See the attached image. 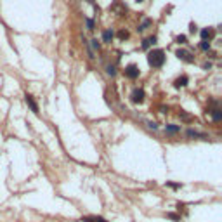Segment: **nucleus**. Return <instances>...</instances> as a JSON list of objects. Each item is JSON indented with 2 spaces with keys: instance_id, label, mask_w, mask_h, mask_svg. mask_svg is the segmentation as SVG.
<instances>
[{
  "instance_id": "1",
  "label": "nucleus",
  "mask_w": 222,
  "mask_h": 222,
  "mask_svg": "<svg viewBox=\"0 0 222 222\" xmlns=\"http://www.w3.org/2000/svg\"><path fill=\"white\" fill-rule=\"evenodd\" d=\"M148 62L151 64L153 68H160V66H163V62H165V52L160 51V49L151 51L149 54H148Z\"/></svg>"
},
{
  "instance_id": "2",
  "label": "nucleus",
  "mask_w": 222,
  "mask_h": 222,
  "mask_svg": "<svg viewBox=\"0 0 222 222\" xmlns=\"http://www.w3.org/2000/svg\"><path fill=\"white\" fill-rule=\"evenodd\" d=\"M125 75H127L129 78H132V80H134V78H137V76H139V68H137L135 64H130V66H127V68H125Z\"/></svg>"
},
{
  "instance_id": "3",
  "label": "nucleus",
  "mask_w": 222,
  "mask_h": 222,
  "mask_svg": "<svg viewBox=\"0 0 222 222\" xmlns=\"http://www.w3.org/2000/svg\"><path fill=\"white\" fill-rule=\"evenodd\" d=\"M175 56H177L179 59L186 61V62H193V61H194V57H193V56H191L187 51H181V49H179V51L175 52Z\"/></svg>"
},
{
  "instance_id": "4",
  "label": "nucleus",
  "mask_w": 222,
  "mask_h": 222,
  "mask_svg": "<svg viewBox=\"0 0 222 222\" xmlns=\"http://www.w3.org/2000/svg\"><path fill=\"white\" fill-rule=\"evenodd\" d=\"M132 101L134 102H142L144 101V90L142 89H135L132 92Z\"/></svg>"
},
{
  "instance_id": "5",
  "label": "nucleus",
  "mask_w": 222,
  "mask_h": 222,
  "mask_svg": "<svg viewBox=\"0 0 222 222\" xmlns=\"http://www.w3.org/2000/svg\"><path fill=\"white\" fill-rule=\"evenodd\" d=\"M187 82H189V78H187L186 75H182V76H179L177 80L173 82V87H177V89H179V87H186V85H187Z\"/></svg>"
},
{
  "instance_id": "6",
  "label": "nucleus",
  "mask_w": 222,
  "mask_h": 222,
  "mask_svg": "<svg viewBox=\"0 0 222 222\" xmlns=\"http://www.w3.org/2000/svg\"><path fill=\"white\" fill-rule=\"evenodd\" d=\"M26 102H28V106L31 108V111H33V113H38V106H37V102L33 101V97H31V96H28V94H26Z\"/></svg>"
},
{
  "instance_id": "7",
  "label": "nucleus",
  "mask_w": 222,
  "mask_h": 222,
  "mask_svg": "<svg viewBox=\"0 0 222 222\" xmlns=\"http://www.w3.org/2000/svg\"><path fill=\"white\" fill-rule=\"evenodd\" d=\"M187 137H201V139H208V135H207V134L196 132V130H193V129H189V130H187Z\"/></svg>"
},
{
  "instance_id": "8",
  "label": "nucleus",
  "mask_w": 222,
  "mask_h": 222,
  "mask_svg": "<svg viewBox=\"0 0 222 222\" xmlns=\"http://www.w3.org/2000/svg\"><path fill=\"white\" fill-rule=\"evenodd\" d=\"M113 37H115V33L111 30H106L104 33H102V40L106 42V43H111V40H113Z\"/></svg>"
},
{
  "instance_id": "9",
  "label": "nucleus",
  "mask_w": 222,
  "mask_h": 222,
  "mask_svg": "<svg viewBox=\"0 0 222 222\" xmlns=\"http://www.w3.org/2000/svg\"><path fill=\"white\" fill-rule=\"evenodd\" d=\"M83 222H108L102 217H97V215H90V217H83Z\"/></svg>"
},
{
  "instance_id": "10",
  "label": "nucleus",
  "mask_w": 222,
  "mask_h": 222,
  "mask_svg": "<svg viewBox=\"0 0 222 222\" xmlns=\"http://www.w3.org/2000/svg\"><path fill=\"white\" fill-rule=\"evenodd\" d=\"M153 43H156V37H149V38H146V40H142V49L151 47Z\"/></svg>"
},
{
  "instance_id": "11",
  "label": "nucleus",
  "mask_w": 222,
  "mask_h": 222,
  "mask_svg": "<svg viewBox=\"0 0 222 222\" xmlns=\"http://www.w3.org/2000/svg\"><path fill=\"white\" fill-rule=\"evenodd\" d=\"M210 113H212V118L215 121H221L222 120V111L221 110H212Z\"/></svg>"
},
{
  "instance_id": "12",
  "label": "nucleus",
  "mask_w": 222,
  "mask_h": 222,
  "mask_svg": "<svg viewBox=\"0 0 222 222\" xmlns=\"http://www.w3.org/2000/svg\"><path fill=\"white\" fill-rule=\"evenodd\" d=\"M165 129H167V132H170V134H177V132H181V127H179V125H167V127H165Z\"/></svg>"
},
{
  "instance_id": "13",
  "label": "nucleus",
  "mask_w": 222,
  "mask_h": 222,
  "mask_svg": "<svg viewBox=\"0 0 222 222\" xmlns=\"http://www.w3.org/2000/svg\"><path fill=\"white\" fill-rule=\"evenodd\" d=\"M90 45H92V49H94V51H99V49H101V42H97V38H92Z\"/></svg>"
},
{
  "instance_id": "14",
  "label": "nucleus",
  "mask_w": 222,
  "mask_h": 222,
  "mask_svg": "<svg viewBox=\"0 0 222 222\" xmlns=\"http://www.w3.org/2000/svg\"><path fill=\"white\" fill-rule=\"evenodd\" d=\"M210 37H212V30H207V28L201 30V38L203 40H207V38H210Z\"/></svg>"
},
{
  "instance_id": "15",
  "label": "nucleus",
  "mask_w": 222,
  "mask_h": 222,
  "mask_svg": "<svg viewBox=\"0 0 222 222\" xmlns=\"http://www.w3.org/2000/svg\"><path fill=\"white\" fill-rule=\"evenodd\" d=\"M106 73H108V75H110V76H115V75H116V70H115V66H106Z\"/></svg>"
},
{
  "instance_id": "16",
  "label": "nucleus",
  "mask_w": 222,
  "mask_h": 222,
  "mask_svg": "<svg viewBox=\"0 0 222 222\" xmlns=\"http://www.w3.org/2000/svg\"><path fill=\"white\" fill-rule=\"evenodd\" d=\"M200 49H201V51H208V49H210V42L203 40L201 43H200Z\"/></svg>"
},
{
  "instance_id": "17",
  "label": "nucleus",
  "mask_w": 222,
  "mask_h": 222,
  "mask_svg": "<svg viewBox=\"0 0 222 222\" xmlns=\"http://www.w3.org/2000/svg\"><path fill=\"white\" fill-rule=\"evenodd\" d=\"M118 37H120L121 40L129 38V31H127V30H120V31H118Z\"/></svg>"
},
{
  "instance_id": "18",
  "label": "nucleus",
  "mask_w": 222,
  "mask_h": 222,
  "mask_svg": "<svg viewBox=\"0 0 222 222\" xmlns=\"http://www.w3.org/2000/svg\"><path fill=\"white\" fill-rule=\"evenodd\" d=\"M148 24H151V21H149V19H146V21H144V23H142L141 26L137 28V31H142V30H146V26H148Z\"/></svg>"
},
{
  "instance_id": "19",
  "label": "nucleus",
  "mask_w": 222,
  "mask_h": 222,
  "mask_svg": "<svg viewBox=\"0 0 222 222\" xmlns=\"http://www.w3.org/2000/svg\"><path fill=\"white\" fill-rule=\"evenodd\" d=\"M175 42H177V43H186V35H179V37L175 38Z\"/></svg>"
},
{
  "instance_id": "20",
  "label": "nucleus",
  "mask_w": 222,
  "mask_h": 222,
  "mask_svg": "<svg viewBox=\"0 0 222 222\" xmlns=\"http://www.w3.org/2000/svg\"><path fill=\"white\" fill-rule=\"evenodd\" d=\"M87 28H89V30H94V21L92 19H87Z\"/></svg>"
},
{
  "instance_id": "21",
  "label": "nucleus",
  "mask_w": 222,
  "mask_h": 222,
  "mask_svg": "<svg viewBox=\"0 0 222 222\" xmlns=\"http://www.w3.org/2000/svg\"><path fill=\"white\" fill-rule=\"evenodd\" d=\"M181 118H182V120H186V121L191 120V116H189V115H186V113H181Z\"/></svg>"
},
{
  "instance_id": "22",
  "label": "nucleus",
  "mask_w": 222,
  "mask_h": 222,
  "mask_svg": "<svg viewBox=\"0 0 222 222\" xmlns=\"http://www.w3.org/2000/svg\"><path fill=\"white\" fill-rule=\"evenodd\" d=\"M137 2H142V0H137Z\"/></svg>"
}]
</instances>
